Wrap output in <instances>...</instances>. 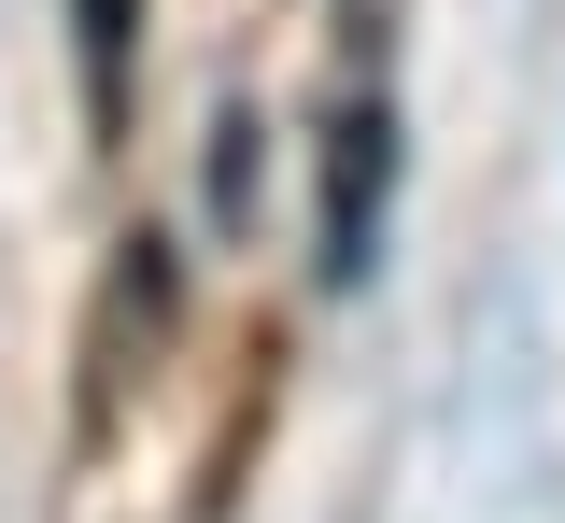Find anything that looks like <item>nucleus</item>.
I'll return each instance as SVG.
<instances>
[{
	"mask_svg": "<svg viewBox=\"0 0 565 523\" xmlns=\"http://www.w3.org/2000/svg\"><path fill=\"white\" fill-rule=\"evenodd\" d=\"M382 184H396V99H382V57H340V99H326V284H367V241H382Z\"/></svg>",
	"mask_w": 565,
	"mask_h": 523,
	"instance_id": "obj_1",
	"label": "nucleus"
},
{
	"mask_svg": "<svg viewBox=\"0 0 565 523\" xmlns=\"http://www.w3.org/2000/svg\"><path fill=\"white\" fill-rule=\"evenodd\" d=\"M156 325H170V241H128V269H114V298H99V340H85V354H99V369H85V439L114 425V396L141 382V340H156Z\"/></svg>",
	"mask_w": 565,
	"mask_h": 523,
	"instance_id": "obj_2",
	"label": "nucleus"
},
{
	"mask_svg": "<svg viewBox=\"0 0 565 523\" xmlns=\"http://www.w3.org/2000/svg\"><path fill=\"white\" fill-rule=\"evenodd\" d=\"M71 29H85V128H99V142H128V57H141V0H71Z\"/></svg>",
	"mask_w": 565,
	"mask_h": 523,
	"instance_id": "obj_3",
	"label": "nucleus"
}]
</instances>
